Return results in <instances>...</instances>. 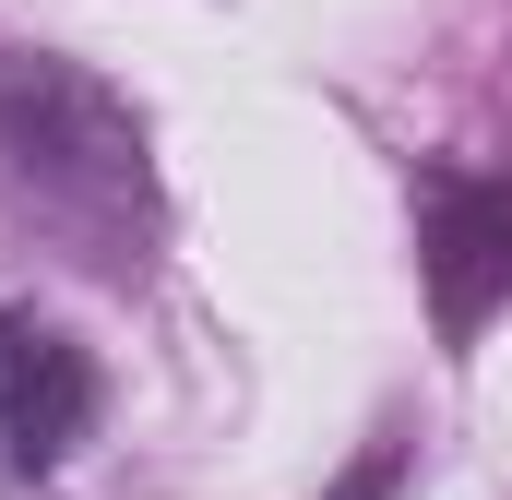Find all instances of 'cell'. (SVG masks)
Segmentation results:
<instances>
[{
  "instance_id": "1",
  "label": "cell",
  "mask_w": 512,
  "mask_h": 500,
  "mask_svg": "<svg viewBox=\"0 0 512 500\" xmlns=\"http://www.w3.org/2000/svg\"><path fill=\"white\" fill-rule=\"evenodd\" d=\"M0 191H12L24 227H48L84 274H131L155 250V155H143V120L84 60H48V48H12L0 60Z\"/></svg>"
},
{
  "instance_id": "2",
  "label": "cell",
  "mask_w": 512,
  "mask_h": 500,
  "mask_svg": "<svg viewBox=\"0 0 512 500\" xmlns=\"http://www.w3.org/2000/svg\"><path fill=\"white\" fill-rule=\"evenodd\" d=\"M417 262H429L441 346H477L512 310V167H429V191H417Z\"/></svg>"
},
{
  "instance_id": "3",
  "label": "cell",
  "mask_w": 512,
  "mask_h": 500,
  "mask_svg": "<svg viewBox=\"0 0 512 500\" xmlns=\"http://www.w3.org/2000/svg\"><path fill=\"white\" fill-rule=\"evenodd\" d=\"M84 429H96V358H84L60 322L0 310V489L60 477Z\"/></svg>"
}]
</instances>
